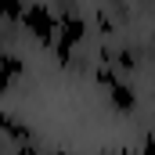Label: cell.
Instances as JSON below:
<instances>
[{"instance_id": "obj_3", "label": "cell", "mask_w": 155, "mask_h": 155, "mask_svg": "<svg viewBox=\"0 0 155 155\" xmlns=\"http://www.w3.org/2000/svg\"><path fill=\"white\" fill-rule=\"evenodd\" d=\"M108 97H112V105H116L119 112H134V108H137V94H134L119 76L108 83Z\"/></svg>"}, {"instance_id": "obj_5", "label": "cell", "mask_w": 155, "mask_h": 155, "mask_svg": "<svg viewBox=\"0 0 155 155\" xmlns=\"http://www.w3.org/2000/svg\"><path fill=\"white\" fill-rule=\"evenodd\" d=\"M4 65H7V83H15V76L22 72V65H18V58H15V54H7V58H4Z\"/></svg>"}, {"instance_id": "obj_1", "label": "cell", "mask_w": 155, "mask_h": 155, "mask_svg": "<svg viewBox=\"0 0 155 155\" xmlns=\"http://www.w3.org/2000/svg\"><path fill=\"white\" fill-rule=\"evenodd\" d=\"M22 25H25V33L36 40L40 47H51V43L58 40V25H61V18H58V15H54L47 4H40V0H29Z\"/></svg>"}, {"instance_id": "obj_2", "label": "cell", "mask_w": 155, "mask_h": 155, "mask_svg": "<svg viewBox=\"0 0 155 155\" xmlns=\"http://www.w3.org/2000/svg\"><path fill=\"white\" fill-rule=\"evenodd\" d=\"M87 40V22L79 15H61V25H58V51H72L76 43Z\"/></svg>"}, {"instance_id": "obj_4", "label": "cell", "mask_w": 155, "mask_h": 155, "mask_svg": "<svg viewBox=\"0 0 155 155\" xmlns=\"http://www.w3.org/2000/svg\"><path fill=\"white\" fill-rule=\"evenodd\" d=\"M25 7H29L25 0H0V11H4L7 22H22L25 18Z\"/></svg>"}]
</instances>
